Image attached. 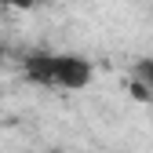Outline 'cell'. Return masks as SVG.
<instances>
[{"label": "cell", "mask_w": 153, "mask_h": 153, "mask_svg": "<svg viewBox=\"0 0 153 153\" xmlns=\"http://www.w3.org/2000/svg\"><path fill=\"white\" fill-rule=\"evenodd\" d=\"M135 80L153 95V59H142V62H135Z\"/></svg>", "instance_id": "cell-2"}, {"label": "cell", "mask_w": 153, "mask_h": 153, "mask_svg": "<svg viewBox=\"0 0 153 153\" xmlns=\"http://www.w3.org/2000/svg\"><path fill=\"white\" fill-rule=\"evenodd\" d=\"M44 153H62V149H44Z\"/></svg>", "instance_id": "cell-5"}, {"label": "cell", "mask_w": 153, "mask_h": 153, "mask_svg": "<svg viewBox=\"0 0 153 153\" xmlns=\"http://www.w3.org/2000/svg\"><path fill=\"white\" fill-rule=\"evenodd\" d=\"M26 76L33 84H48V88H88L91 84V62L88 59H76V55H48V51H36L22 62Z\"/></svg>", "instance_id": "cell-1"}, {"label": "cell", "mask_w": 153, "mask_h": 153, "mask_svg": "<svg viewBox=\"0 0 153 153\" xmlns=\"http://www.w3.org/2000/svg\"><path fill=\"white\" fill-rule=\"evenodd\" d=\"M0 7H11V0H0Z\"/></svg>", "instance_id": "cell-4"}, {"label": "cell", "mask_w": 153, "mask_h": 153, "mask_svg": "<svg viewBox=\"0 0 153 153\" xmlns=\"http://www.w3.org/2000/svg\"><path fill=\"white\" fill-rule=\"evenodd\" d=\"M0 55H4V51H0Z\"/></svg>", "instance_id": "cell-6"}, {"label": "cell", "mask_w": 153, "mask_h": 153, "mask_svg": "<svg viewBox=\"0 0 153 153\" xmlns=\"http://www.w3.org/2000/svg\"><path fill=\"white\" fill-rule=\"evenodd\" d=\"M40 0H11V7H18V11H26V7H36Z\"/></svg>", "instance_id": "cell-3"}]
</instances>
